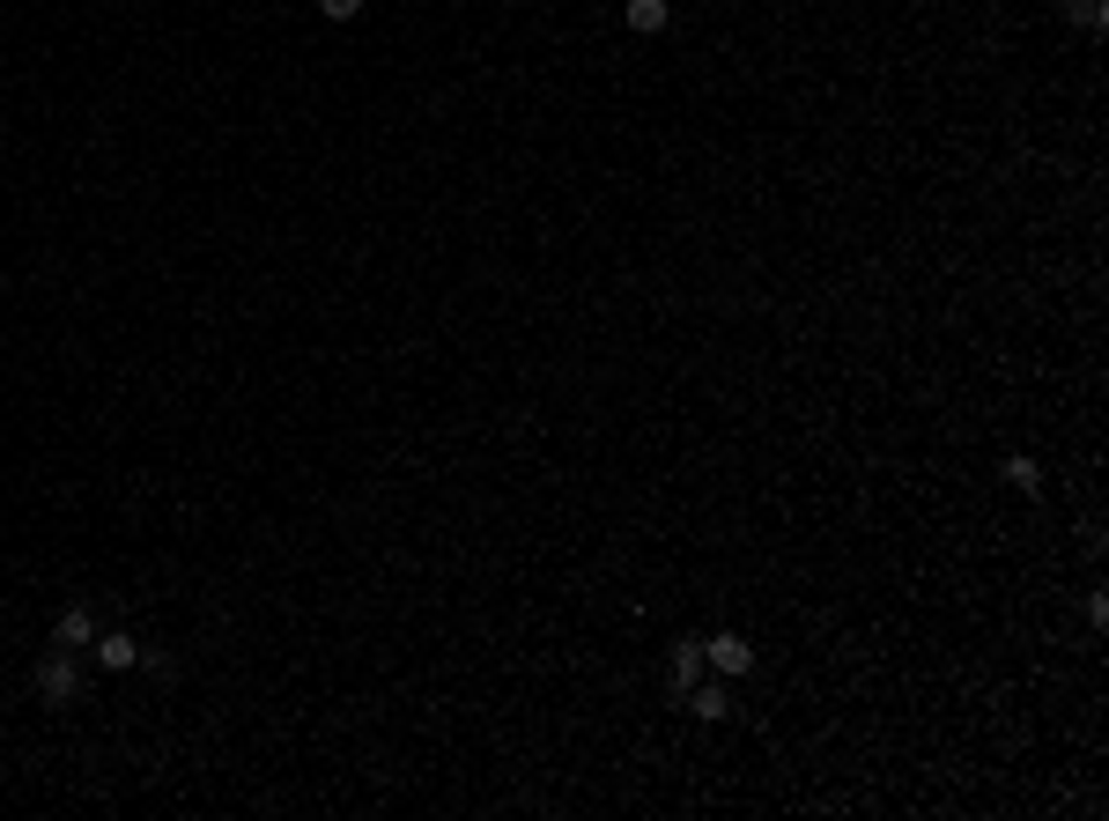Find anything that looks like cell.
Masks as SVG:
<instances>
[{
	"label": "cell",
	"mask_w": 1109,
	"mask_h": 821,
	"mask_svg": "<svg viewBox=\"0 0 1109 821\" xmlns=\"http://www.w3.org/2000/svg\"><path fill=\"white\" fill-rule=\"evenodd\" d=\"M703 673H711V659H703V637H681V644L665 651V689H673V703L689 696Z\"/></svg>",
	"instance_id": "cell-3"
},
{
	"label": "cell",
	"mask_w": 1109,
	"mask_h": 821,
	"mask_svg": "<svg viewBox=\"0 0 1109 821\" xmlns=\"http://www.w3.org/2000/svg\"><path fill=\"white\" fill-rule=\"evenodd\" d=\"M30 689H38V703H45V711H67V703L82 696V667H74V651L52 644L45 659H38V673H30Z\"/></svg>",
	"instance_id": "cell-1"
},
{
	"label": "cell",
	"mask_w": 1109,
	"mask_h": 821,
	"mask_svg": "<svg viewBox=\"0 0 1109 821\" xmlns=\"http://www.w3.org/2000/svg\"><path fill=\"white\" fill-rule=\"evenodd\" d=\"M621 15H629V30H643V38H651V30H665V23H673V8H665V0H629Z\"/></svg>",
	"instance_id": "cell-7"
},
{
	"label": "cell",
	"mask_w": 1109,
	"mask_h": 821,
	"mask_svg": "<svg viewBox=\"0 0 1109 821\" xmlns=\"http://www.w3.org/2000/svg\"><path fill=\"white\" fill-rule=\"evenodd\" d=\"M141 667L156 673V681H178V659H171V651H141Z\"/></svg>",
	"instance_id": "cell-11"
},
{
	"label": "cell",
	"mask_w": 1109,
	"mask_h": 821,
	"mask_svg": "<svg viewBox=\"0 0 1109 821\" xmlns=\"http://www.w3.org/2000/svg\"><path fill=\"white\" fill-rule=\"evenodd\" d=\"M52 644H60V651H89V644H97V615H89V607H60Z\"/></svg>",
	"instance_id": "cell-4"
},
{
	"label": "cell",
	"mask_w": 1109,
	"mask_h": 821,
	"mask_svg": "<svg viewBox=\"0 0 1109 821\" xmlns=\"http://www.w3.org/2000/svg\"><path fill=\"white\" fill-rule=\"evenodd\" d=\"M1006 481L1021 489V497H1043V467H1035L1028 451H1006Z\"/></svg>",
	"instance_id": "cell-8"
},
{
	"label": "cell",
	"mask_w": 1109,
	"mask_h": 821,
	"mask_svg": "<svg viewBox=\"0 0 1109 821\" xmlns=\"http://www.w3.org/2000/svg\"><path fill=\"white\" fill-rule=\"evenodd\" d=\"M89 651H97V667H104V673H126V667H141V644H134L126 629H97V644H89Z\"/></svg>",
	"instance_id": "cell-5"
},
{
	"label": "cell",
	"mask_w": 1109,
	"mask_h": 821,
	"mask_svg": "<svg viewBox=\"0 0 1109 821\" xmlns=\"http://www.w3.org/2000/svg\"><path fill=\"white\" fill-rule=\"evenodd\" d=\"M319 15H326V23H355V15H363V0H319Z\"/></svg>",
	"instance_id": "cell-10"
},
{
	"label": "cell",
	"mask_w": 1109,
	"mask_h": 821,
	"mask_svg": "<svg viewBox=\"0 0 1109 821\" xmlns=\"http://www.w3.org/2000/svg\"><path fill=\"white\" fill-rule=\"evenodd\" d=\"M703 659H711L717 681H739V673L755 667V644H747L739 629H717V637H703Z\"/></svg>",
	"instance_id": "cell-2"
},
{
	"label": "cell",
	"mask_w": 1109,
	"mask_h": 821,
	"mask_svg": "<svg viewBox=\"0 0 1109 821\" xmlns=\"http://www.w3.org/2000/svg\"><path fill=\"white\" fill-rule=\"evenodd\" d=\"M681 703H689V711H695V718H703V725L733 718V696H725V681H711V673H703V681H695V689H689V696H681Z\"/></svg>",
	"instance_id": "cell-6"
},
{
	"label": "cell",
	"mask_w": 1109,
	"mask_h": 821,
	"mask_svg": "<svg viewBox=\"0 0 1109 821\" xmlns=\"http://www.w3.org/2000/svg\"><path fill=\"white\" fill-rule=\"evenodd\" d=\"M1065 8H1073V23H1080V30H1109V8H1102V0H1065Z\"/></svg>",
	"instance_id": "cell-9"
}]
</instances>
